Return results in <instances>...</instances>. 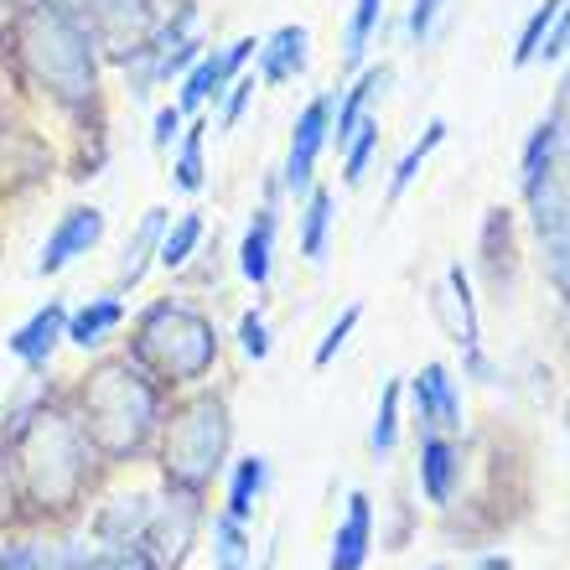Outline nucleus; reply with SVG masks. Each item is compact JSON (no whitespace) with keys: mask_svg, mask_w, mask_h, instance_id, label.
<instances>
[{"mask_svg":"<svg viewBox=\"0 0 570 570\" xmlns=\"http://www.w3.org/2000/svg\"><path fill=\"white\" fill-rule=\"evenodd\" d=\"M11 462L27 498L42 513H68L89 488L94 446L68 410H31L11 435Z\"/></svg>","mask_w":570,"mask_h":570,"instance_id":"f257e3e1","label":"nucleus"},{"mask_svg":"<svg viewBox=\"0 0 570 570\" xmlns=\"http://www.w3.org/2000/svg\"><path fill=\"white\" fill-rule=\"evenodd\" d=\"M78 425L89 435L94 456L105 462H130L140 456L161 421V400H156V384L140 374L130 358H105L83 379L78 390Z\"/></svg>","mask_w":570,"mask_h":570,"instance_id":"f03ea898","label":"nucleus"},{"mask_svg":"<svg viewBox=\"0 0 570 570\" xmlns=\"http://www.w3.org/2000/svg\"><path fill=\"white\" fill-rule=\"evenodd\" d=\"M21 58L31 78L42 83L62 109H83L99 89V58H94V31L83 16L52 11V6H31L21 16Z\"/></svg>","mask_w":570,"mask_h":570,"instance_id":"7ed1b4c3","label":"nucleus"},{"mask_svg":"<svg viewBox=\"0 0 570 570\" xmlns=\"http://www.w3.org/2000/svg\"><path fill=\"white\" fill-rule=\"evenodd\" d=\"M218 358V332L181 301H156L136 327V363L171 384H197Z\"/></svg>","mask_w":570,"mask_h":570,"instance_id":"20e7f679","label":"nucleus"},{"mask_svg":"<svg viewBox=\"0 0 570 570\" xmlns=\"http://www.w3.org/2000/svg\"><path fill=\"white\" fill-rule=\"evenodd\" d=\"M228 456V405L218 394H197L171 415L161 441V472L171 488L203 493Z\"/></svg>","mask_w":570,"mask_h":570,"instance_id":"39448f33","label":"nucleus"},{"mask_svg":"<svg viewBox=\"0 0 570 570\" xmlns=\"http://www.w3.org/2000/svg\"><path fill=\"white\" fill-rule=\"evenodd\" d=\"M529 213H534V234L544 249V275L570 306V181L560 177V161L524 187Z\"/></svg>","mask_w":570,"mask_h":570,"instance_id":"423d86ee","label":"nucleus"},{"mask_svg":"<svg viewBox=\"0 0 570 570\" xmlns=\"http://www.w3.org/2000/svg\"><path fill=\"white\" fill-rule=\"evenodd\" d=\"M203 493H187V488H171L161 503H150L146 534H140V550L156 560V570H177L187 560L197 540V524H203V509H197Z\"/></svg>","mask_w":570,"mask_h":570,"instance_id":"0eeeda50","label":"nucleus"},{"mask_svg":"<svg viewBox=\"0 0 570 570\" xmlns=\"http://www.w3.org/2000/svg\"><path fill=\"white\" fill-rule=\"evenodd\" d=\"M89 31L94 47H105L109 58H140L156 37V11L150 0H89Z\"/></svg>","mask_w":570,"mask_h":570,"instance_id":"6e6552de","label":"nucleus"},{"mask_svg":"<svg viewBox=\"0 0 570 570\" xmlns=\"http://www.w3.org/2000/svg\"><path fill=\"white\" fill-rule=\"evenodd\" d=\"M327 130H332V99H312V105L296 115V130H291V150H285V187L291 193H306L312 187V171H316V156L327 146Z\"/></svg>","mask_w":570,"mask_h":570,"instance_id":"1a4fd4ad","label":"nucleus"},{"mask_svg":"<svg viewBox=\"0 0 570 570\" xmlns=\"http://www.w3.org/2000/svg\"><path fill=\"white\" fill-rule=\"evenodd\" d=\"M99 239H105V213H99V208H68L58 218V228L47 234L42 259H37V275L68 271V265H73L78 255H89Z\"/></svg>","mask_w":570,"mask_h":570,"instance_id":"9d476101","label":"nucleus"},{"mask_svg":"<svg viewBox=\"0 0 570 570\" xmlns=\"http://www.w3.org/2000/svg\"><path fill=\"white\" fill-rule=\"evenodd\" d=\"M62 332H68V312H62V301H47V306H37V312L6 337V347H11V358H21L27 368H47L52 347L62 343Z\"/></svg>","mask_w":570,"mask_h":570,"instance_id":"9b49d317","label":"nucleus"},{"mask_svg":"<svg viewBox=\"0 0 570 570\" xmlns=\"http://www.w3.org/2000/svg\"><path fill=\"white\" fill-rule=\"evenodd\" d=\"M410 394H415V415L425 425H441V431H456L462 425V400H456V384L441 363H425L421 374L410 379Z\"/></svg>","mask_w":570,"mask_h":570,"instance_id":"f8f14e48","label":"nucleus"},{"mask_svg":"<svg viewBox=\"0 0 570 570\" xmlns=\"http://www.w3.org/2000/svg\"><path fill=\"white\" fill-rule=\"evenodd\" d=\"M446 285H451V301H456V343H462L466 368H472V374H478L482 384H493V363L482 358L478 301H472V285H466V271H462V265H451V271H446Z\"/></svg>","mask_w":570,"mask_h":570,"instance_id":"ddd939ff","label":"nucleus"},{"mask_svg":"<svg viewBox=\"0 0 570 570\" xmlns=\"http://www.w3.org/2000/svg\"><path fill=\"white\" fill-rule=\"evenodd\" d=\"M368 540H374V509H368V498L363 493H353L347 498V519L337 524V534H332L327 570H363V560H368Z\"/></svg>","mask_w":570,"mask_h":570,"instance_id":"4468645a","label":"nucleus"},{"mask_svg":"<svg viewBox=\"0 0 570 570\" xmlns=\"http://www.w3.org/2000/svg\"><path fill=\"white\" fill-rule=\"evenodd\" d=\"M146 519H150V498L146 493L115 498V503H105V513L94 519V540L109 544V550H120V544H140Z\"/></svg>","mask_w":570,"mask_h":570,"instance_id":"2eb2a0df","label":"nucleus"},{"mask_svg":"<svg viewBox=\"0 0 570 570\" xmlns=\"http://www.w3.org/2000/svg\"><path fill=\"white\" fill-rule=\"evenodd\" d=\"M306 27H281L271 42H259V78L265 83H285L306 68Z\"/></svg>","mask_w":570,"mask_h":570,"instance_id":"dca6fc26","label":"nucleus"},{"mask_svg":"<svg viewBox=\"0 0 570 570\" xmlns=\"http://www.w3.org/2000/svg\"><path fill=\"white\" fill-rule=\"evenodd\" d=\"M166 224H171V213H166V208H146V213H140L136 239L125 244V259H120V285H140V281H146L150 259H156V249H161Z\"/></svg>","mask_w":570,"mask_h":570,"instance_id":"f3484780","label":"nucleus"},{"mask_svg":"<svg viewBox=\"0 0 570 570\" xmlns=\"http://www.w3.org/2000/svg\"><path fill=\"white\" fill-rule=\"evenodd\" d=\"M271 259H275V208L265 203V208H255L249 228H244V244H239V271H244V281L265 285V281H271Z\"/></svg>","mask_w":570,"mask_h":570,"instance_id":"a211bd4d","label":"nucleus"},{"mask_svg":"<svg viewBox=\"0 0 570 570\" xmlns=\"http://www.w3.org/2000/svg\"><path fill=\"white\" fill-rule=\"evenodd\" d=\"M120 322H125V306H120V301H115V296H99V301H89L83 312L68 316V332H62V337H68L73 347H99L109 332L120 327Z\"/></svg>","mask_w":570,"mask_h":570,"instance_id":"6ab92c4d","label":"nucleus"},{"mask_svg":"<svg viewBox=\"0 0 570 570\" xmlns=\"http://www.w3.org/2000/svg\"><path fill=\"white\" fill-rule=\"evenodd\" d=\"M390 83V68H368V73L347 89V99L337 105V120H332V130H327V140H337V150L347 146V136L358 130V120H363V109H368V99H374L379 89Z\"/></svg>","mask_w":570,"mask_h":570,"instance_id":"aec40b11","label":"nucleus"},{"mask_svg":"<svg viewBox=\"0 0 570 570\" xmlns=\"http://www.w3.org/2000/svg\"><path fill=\"white\" fill-rule=\"evenodd\" d=\"M451 482H456V451H451V441H441V435H425L421 441V488H425V498H431V503H446Z\"/></svg>","mask_w":570,"mask_h":570,"instance_id":"412c9836","label":"nucleus"},{"mask_svg":"<svg viewBox=\"0 0 570 570\" xmlns=\"http://www.w3.org/2000/svg\"><path fill=\"white\" fill-rule=\"evenodd\" d=\"M560 146H566V120L550 115V120H544L540 130L529 136V146H524V187L540 177V171H550V166L560 161Z\"/></svg>","mask_w":570,"mask_h":570,"instance_id":"4be33fe9","label":"nucleus"},{"mask_svg":"<svg viewBox=\"0 0 570 570\" xmlns=\"http://www.w3.org/2000/svg\"><path fill=\"white\" fill-rule=\"evenodd\" d=\"M197 244H203V218H197V213H187V218H177V224H166L156 259H161L166 271H181V265L197 255Z\"/></svg>","mask_w":570,"mask_h":570,"instance_id":"5701e85b","label":"nucleus"},{"mask_svg":"<svg viewBox=\"0 0 570 570\" xmlns=\"http://www.w3.org/2000/svg\"><path fill=\"white\" fill-rule=\"evenodd\" d=\"M259 493H265V456H244V462L234 466V482H228V513L244 524V519L255 513Z\"/></svg>","mask_w":570,"mask_h":570,"instance_id":"b1692460","label":"nucleus"},{"mask_svg":"<svg viewBox=\"0 0 570 570\" xmlns=\"http://www.w3.org/2000/svg\"><path fill=\"white\" fill-rule=\"evenodd\" d=\"M327 228H332V197L327 193H312L306 203V218H301V255L322 265L327 259Z\"/></svg>","mask_w":570,"mask_h":570,"instance_id":"393cba45","label":"nucleus"},{"mask_svg":"<svg viewBox=\"0 0 570 570\" xmlns=\"http://www.w3.org/2000/svg\"><path fill=\"white\" fill-rule=\"evenodd\" d=\"M441 140H446V120H431V125H425V136L415 140V146H410L405 156H400V166H394V177H390V197H405V187H410L415 177H421L425 156H431V150L441 146Z\"/></svg>","mask_w":570,"mask_h":570,"instance_id":"a878e982","label":"nucleus"},{"mask_svg":"<svg viewBox=\"0 0 570 570\" xmlns=\"http://www.w3.org/2000/svg\"><path fill=\"white\" fill-rule=\"evenodd\" d=\"M213 556H218V570H249V540L234 513L213 519Z\"/></svg>","mask_w":570,"mask_h":570,"instance_id":"bb28decb","label":"nucleus"},{"mask_svg":"<svg viewBox=\"0 0 570 570\" xmlns=\"http://www.w3.org/2000/svg\"><path fill=\"white\" fill-rule=\"evenodd\" d=\"M379 16H384V0H353V21H347V37H343V62L347 68H358L363 62V47L374 37Z\"/></svg>","mask_w":570,"mask_h":570,"instance_id":"cd10ccee","label":"nucleus"},{"mask_svg":"<svg viewBox=\"0 0 570 570\" xmlns=\"http://www.w3.org/2000/svg\"><path fill=\"white\" fill-rule=\"evenodd\" d=\"M374 146H379V120H368V115H363L358 120V130H353V136H347V187H358L363 177H368V161H374Z\"/></svg>","mask_w":570,"mask_h":570,"instance_id":"c85d7f7f","label":"nucleus"},{"mask_svg":"<svg viewBox=\"0 0 570 570\" xmlns=\"http://www.w3.org/2000/svg\"><path fill=\"white\" fill-rule=\"evenodd\" d=\"M203 130L208 125H187L181 130V156H177V187L181 193H203Z\"/></svg>","mask_w":570,"mask_h":570,"instance_id":"c756f323","label":"nucleus"},{"mask_svg":"<svg viewBox=\"0 0 570 570\" xmlns=\"http://www.w3.org/2000/svg\"><path fill=\"white\" fill-rule=\"evenodd\" d=\"M560 16V0H544L540 11L524 21V31H519V47H513V68H529V62L540 58V42H544V31H550V21Z\"/></svg>","mask_w":570,"mask_h":570,"instance_id":"7c9ffc66","label":"nucleus"},{"mask_svg":"<svg viewBox=\"0 0 570 570\" xmlns=\"http://www.w3.org/2000/svg\"><path fill=\"white\" fill-rule=\"evenodd\" d=\"M400 379L384 384V400H379V415H374V456H390L394 451V435H400Z\"/></svg>","mask_w":570,"mask_h":570,"instance_id":"2f4dec72","label":"nucleus"},{"mask_svg":"<svg viewBox=\"0 0 570 570\" xmlns=\"http://www.w3.org/2000/svg\"><path fill=\"white\" fill-rule=\"evenodd\" d=\"M83 570H156V560H150L140 544H120V550L99 544V550H89Z\"/></svg>","mask_w":570,"mask_h":570,"instance_id":"473e14b6","label":"nucleus"},{"mask_svg":"<svg viewBox=\"0 0 570 570\" xmlns=\"http://www.w3.org/2000/svg\"><path fill=\"white\" fill-rule=\"evenodd\" d=\"M0 570H58L52 566V544H37V540L0 544Z\"/></svg>","mask_w":570,"mask_h":570,"instance_id":"72a5a7b5","label":"nucleus"},{"mask_svg":"<svg viewBox=\"0 0 570 570\" xmlns=\"http://www.w3.org/2000/svg\"><path fill=\"white\" fill-rule=\"evenodd\" d=\"M358 322H363V306H347V312L337 316V322H332L327 337H322V343H316V353H312L316 368H327V363L337 358V353H343V343L353 337V327H358Z\"/></svg>","mask_w":570,"mask_h":570,"instance_id":"f704fd0d","label":"nucleus"},{"mask_svg":"<svg viewBox=\"0 0 570 570\" xmlns=\"http://www.w3.org/2000/svg\"><path fill=\"white\" fill-rule=\"evenodd\" d=\"M259 78L255 73H239L234 83H228V105H224V130H234V125L244 120V109H249V99H255Z\"/></svg>","mask_w":570,"mask_h":570,"instance_id":"c9c22d12","label":"nucleus"},{"mask_svg":"<svg viewBox=\"0 0 570 570\" xmlns=\"http://www.w3.org/2000/svg\"><path fill=\"white\" fill-rule=\"evenodd\" d=\"M239 347H244V353H249L255 363L271 353V332H265V316H259V312H249V316L239 322Z\"/></svg>","mask_w":570,"mask_h":570,"instance_id":"e433bc0d","label":"nucleus"},{"mask_svg":"<svg viewBox=\"0 0 570 570\" xmlns=\"http://www.w3.org/2000/svg\"><path fill=\"white\" fill-rule=\"evenodd\" d=\"M566 47H570V0H560V16L550 21V31H544V42H540V58L556 62Z\"/></svg>","mask_w":570,"mask_h":570,"instance_id":"4c0bfd02","label":"nucleus"},{"mask_svg":"<svg viewBox=\"0 0 570 570\" xmlns=\"http://www.w3.org/2000/svg\"><path fill=\"white\" fill-rule=\"evenodd\" d=\"M441 6H446V0H410V37H415V42H425V37H431Z\"/></svg>","mask_w":570,"mask_h":570,"instance_id":"58836bf2","label":"nucleus"},{"mask_svg":"<svg viewBox=\"0 0 570 570\" xmlns=\"http://www.w3.org/2000/svg\"><path fill=\"white\" fill-rule=\"evenodd\" d=\"M177 136H181V109H171V105H166L161 115H156V130H150V146H156V150H166V146H171V140H177Z\"/></svg>","mask_w":570,"mask_h":570,"instance_id":"ea45409f","label":"nucleus"},{"mask_svg":"<svg viewBox=\"0 0 570 570\" xmlns=\"http://www.w3.org/2000/svg\"><path fill=\"white\" fill-rule=\"evenodd\" d=\"M11 488H16V462H11V456H6V446H0V524H6V519H11Z\"/></svg>","mask_w":570,"mask_h":570,"instance_id":"a19ab883","label":"nucleus"},{"mask_svg":"<svg viewBox=\"0 0 570 570\" xmlns=\"http://www.w3.org/2000/svg\"><path fill=\"white\" fill-rule=\"evenodd\" d=\"M37 6H52V11H73V16L89 11V0H37Z\"/></svg>","mask_w":570,"mask_h":570,"instance_id":"79ce46f5","label":"nucleus"},{"mask_svg":"<svg viewBox=\"0 0 570 570\" xmlns=\"http://www.w3.org/2000/svg\"><path fill=\"white\" fill-rule=\"evenodd\" d=\"M560 109H570V73H566V94H560Z\"/></svg>","mask_w":570,"mask_h":570,"instance_id":"37998d69","label":"nucleus"},{"mask_svg":"<svg viewBox=\"0 0 570 570\" xmlns=\"http://www.w3.org/2000/svg\"><path fill=\"white\" fill-rule=\"evenodd\" d=\"M566 431H570V405H566Z\"/></svg>","mask_w":570,"mask_h":570,"instance_id":"c03bdc74","label":"nucleus"},{"mask_svg":"<svg viewBox=\"0 0 570 570\" xmlns=\"http://www.w3.org/2000/svg\"><path fill=\"white\" fill-rule=\"evenodd\" d=\"M259 570H271V560H265V566H259Z\"/></svg>","mask_w":570,"mask_h":570,"instance_id":"a18cd8bd","label":"nucleus"}]
</instances>
